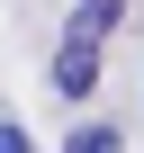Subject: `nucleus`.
I'll use <instances>...</instances> for the list:
<instances>
[{
  "label": "nucleus",
  "instance_id": "nucleus-2",
  "mask_svg": "<svg viewBox=\"0 0 144 153\" xmlns=\"http://www.w3.org/2000/svg\"><path fill=\"white\" fill-rule=\"evenodd\" d=\"M117 18H126V0H72L63 36H81V45H108V36H117Z\"/></svg>",
  "mask_w": 144,
  "mask_h": 153
},
{
  "label": "nucleus",
  "instance_id": "nucleus-3",
  "mask_svg": "<svg viewBox=\"0 0 144 153\" xmlns=\"http://www.w3.org/2000/svg\"><path fill=\"white\" fill-rule=\"evenodd\" d=\"M63 144H72V153H117V126H72Z\"/></svg>",
  "mask_w": 144,
  "mask_h": 153
},
{
  "label": "nucleus",
  "instance_id": "nucleus-1",
  "mask_svg": "<svg viewBox=\"0 0 144 153\" xmlns=\"http://www.w3.org/2000/svg\"><path fill=\"white\" fill-rule=\"evenodd\" d=\"M54 90H63V99H90V90H99V45L63 36V45H54Z\"/></svg>",
  "mask_w": 144,
  "mask_h": 153
}]
</instances>
